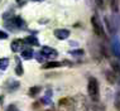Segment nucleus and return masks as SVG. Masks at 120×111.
<instances>
[{"instance_id": "f257e3e1", "label": "nucleus", "mask_w": 120, "mask_h": 111, "mask_svg": "<svg viewBox=\"0 0 120 111\" xmlns=\"http://www.w3.org/2000/svg\"><path fill=\"white\" fill-rule=\"evenodd\" d=\"M87 92H89V96H90V99H91L92 102L100 101V86H99V82H97V80L95 77L89 78Z\"/></svg>"}, {"instance_id": "f03ea898", "label": "nucleus", "mask_w": 120, "mask_h": 111, "mask_svg": "<svg viewBox=\"0 0 120 111\" xmlns=\"http://www.w3.org/2000/svg\"><path fill=\"white\" fill-rule=\"evenodd\" d=\"M73 110L75 111H87L89 110V105H87V101L83 96L79 95L77 97L73 99Z\"/></svg>"}, {"instance_id": "7ed1b4c3", "label": "nucleus", "mask_w": 120, "mask_h": 111, "mask_svg": "<svg viewBox=\"0 0 120 111\" xmlns=\"http://www.w3.org/2000/svg\"><path fill=\"white\" fill-rule=\"evenodd\" d=\"M91 24H92L94 32H95L96 35H99V37H101V38H106L105 32H104V28H102V24H101V22H100V19L97 18V15H92Z\"/></svg>"}, {"instance_id": "20e7f679", "label": "nucleus", "mask_w": 120, "mask_h": 111, "mask_svg": "<svg viewBox=\"0 0 120 111\" xmlns=\"http://www.w3.org/2000/svg\"><path fill=\"white\" fill-rule=\"evenodd\" d=\"M58 107L61 111H72L73 110V99L72 97H63L58 101Z\"/></svg>"}, {"instance_id": "39448f33", "label": "nucleus", "mask_w": 120, "mask_h": 111, "mask_svg": "<svg viewBox=\"0 0 120 111\" xmlns=\"http://www.w3.org/2000/svg\"><path fill=\"white\" fill-rule=\"evenodd\" d=\"M41 54L46 58H56L58 53H57L56 49H53V48H51V47H42Z\"/></svg>"}, {"instance_id": "423d86ee", "label": "nucleus", "mask_w": 120, "mask_h": 111, "mask_svg": "<svg viewBox=\"0 0 120 111\" xmlns=\"http://www.w3.org/2000/svg\"><path fill=\"white\" fill-rule=\"evenodd\" d=\"M54 37L57 39H61V41L67 39L70 37V30H67V29H56L54 30Z\"/></svg>"}, {"instance_id": "0eeeda50", "label": "nucleus", "mask_w": 120, "mask_h": 111, "mask_svg": "<svg viewBox=\"0 0 120 111\" xmlns=\"http://www.w3.org/2000/svg\"><path fill=\"white\" fill-rule=\"evenodd\" d=\"M23 44H24V41L22 39H15V41L11 42V51L13 52H20L22 48H23Z\"/></svg>"}, {"instance_id": "6e6552de", "label": "nucleus", "mask_w": 120, "mask_h": 111, "mask_svg": "<svg viewBox=\"0 0 120 111\" xmlns=\"http://www.w3.org/2000/svg\"><path fill=\"white\" fill-rule=\"evenodd\" d=\"M62 62H57V61H52V62H47V63H44L43 66V70H49V68H57V67H61L62 66Z\"/></svg>"}, {"instance_id": "1a4fd4ad", "label": "nucleus", "mask_w": 120, "mask_h": 111, "mask_svg": "<svg viewBox=\"0 0 120 111\" xmlns=\"http://www.w3.org/2000/svg\"><path fill=\"white\" fill-rule=\"evenodd\" d=\"M34 56V52L32 48H27V49H22V57L24 58V59H30V58H33Z\"/></svg>"}, {"instance_id": "9d476101", "label": "nucleus", "mask_w": 120, "mask_h": 111, "mask_svg": "<svg viewBox=\"0 0 120 111\" xmlns=\"http://www.w3.org/2000/svg\"><path fill=\"white\" fill-rule=\"evenodd\" d=\"M24 43H27L29 45H38L39 43H38V39L35 37H32V35H29V37H27L24 39Z\"/></svg>"}, {"instance_id": "9b49d317", "label": "nucleus", "mask_w": 120, "mask_h": 111, "mask_svg": "<svg viewBox=\"0 0 120 111\" xmlns=\"http://www.w3.org/2000/svg\"><path fill=\"white\" fill-rule=\"evenodd\" d=\"M41 90H42V89H41L39 86H34V87H30V89H29L28 93H29V96L34 97V96H37V95L41 92Z\"/></svg>"}, {"instance_id": "f8f14e48", "label": "nucleus", "mask_w": 120, "mask_h": 111, "mask_svg": "<svg viewBox=\"0 0 120 111\" xmlns=\"http://www.w3.org/2000/svg\"><path fill=\"white\" fill-rule=\"evenodd\" d=\"M17 67H15V73L18 74V76H23V73H24V70H23V66H22V63H20V61L17 59Z\"/></svg>"}, {"instance_id": "ddd939ff", "label": "nucleus", "mask_w": 120, "mask_h": 111, "mask_svg": "<svg viewBox=\"0 0 120 111\" xmlns=\"http://www.w3.org/2000/svg\"><path fill=\"white\" fill-rule=\"evenodd\" d=\"M106 78H108L109 83H115L116 82V76L112 72H106Z\"/></svg>"}, {"instance_id": "4468645a", "label": "nucleus", "mask_w": 120, "mask_h": 111, "mask_svg": "<svg viewBox=\"0 0 120 111\" xmlns=\"http://www.w3.org/2000/svg\"><path fill=\"white\" fill-rule=\"evenodd\" d=\"M9 64V59L8 58H1L0 59V70H5Z\"/></svg>"}, {"instance_id": "2eb2a0df", "label": "nucleus", "mask_w": 120, "mask_h": 111, "mask_svg": "<svg viewBox=\"0 0 120 111\" xmlns=\"http://www.w3.org/2000/svg\"><path fill=\"white\" fill-rule=\"evenodd\" d=\"M111 9L114 11L119 10V0H111Z\"/></svg>"}, {"instance_id": "dca6fc26", "label": "nucleus", "mask_w": 120, "mask_h": 111, "mask_svg": "<svg viewBox=\"0 0 120 111\" xmlns=\"http://www.w3.org/2000/svg\"><path fill=\"white\" fill-rule=\"evenodd\" d=\"M115 109L120 111V93H118L115 97Z\"/></svg>"}, {"instance_id": "f3484780", "label": "nucleus", "mask_w": 120, "mask_h": 111, "mask_svg": "<svg viewBox=\"0 0 120 111\" xmlns=\"http://www.w3.org/2000/svg\"><path fill=\"white\" fill-rule=\"evenodd\" d=\"M71 54H72V56H82V54H83V51H82V49L72 51V52H71Z\"/></svg>"}, {"instance_id": "a211bd4d", "label": "nucleus", "mask_w": 120, "mask_h": 111, "mask_svg": "<svg viewBox=\"0 0 120 111\" xmlns=\"http://www.w3.org/2000/svg\"><path fill=\"white\" fill-rule=\"evenodd\" d=\"M8 38V33L5 32H0V39H6Z\"/></svg>"}, {"instance_id": "6ab92c4d", "label": "nucleus", "mask_w": 120, "mask_h": 111, "mask_svg": "<svg viewBox=\"0 0 120 111\" xmlns=\"http://www.w3.org/2000/svg\"><path fill=\"white\" fill-rule=\"evenodd\" d=\"M6 111H18V109H17V107H15L14 105H10V106L8 107V109H6Z\"/></svg>"}, {"instance_id": "aec40b11", "label": "nucleus", "mask_w": 120, "mask_h": 111, "mask_svg": "<svg viewBox=\"0 0 120 111\" xmlns=\"http://www.w3.org/2000/svg\"><path fill=\"white\" fill-rule=\"evenodd\" d=\"M96 4L100 6V8H104V0H96Z\"/></svg>"}, {"instance_id": "412c9836", "label": "nucleus", "mask_w": 120, "mask_h": 111, "mask_svg": "<svg viewBox=\"0 0 120 111\" xmlns=\"http://www.w3.org/2000/svg\"><path fill=\"white\" fill-rule=\"evenodd\" d=\"M114 68H115V71H118V72L120 73V66H118V64H114Z\"/></svg>"}, {"instance_id": "4be33fe9", "label": "nucleus", "mask_w": 120, "mask_h": 111, "mask_svg": "<svg viewBox=\"0 0 120 111\" xmlns=\"http://www.w3.org/2000/svg\"><path fill=\"white\" fill-rule=\"evenodd\" d=\"M1 100H3V99H1V97H0V101H1Z\"/></svg>"}, {"instance_id": "5701e85b", "label": "nucleus", "mask_w": 120, "mask_h": 111, "mask_svg": "<svg viewBox=\"0 0 120 111\" xmlns=\"http://www.w3.org/2000/svg\"><path fill=\"white\" fill-rule=\"evenodd\" d=\"M46 111H51V110H46Z\"/></svg>"}, {"instance_id": "b1692460", "label": "nucleus", "mask_w": 120, "mask_h": 111, "mask_svg": "<svg viewBox=\"0 0 120 111\" xmlns=\"http://www.w3.org/2000/svg\"><path fill=\"white\" fill-rule=\"evenodd\" d=\"M17 1H20V0H17Z\"/></svg>"}]
</instances>
